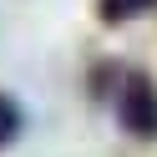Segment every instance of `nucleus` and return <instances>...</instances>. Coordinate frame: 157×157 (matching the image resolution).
Masks as SVG:
<instances>
[{"label":"nucleus","instance_id":"f257e3e1","mask_svg":"<svg viewBox=\"0 0 157 157\" xmlns=\"http://www.w3.org/2000/svg\"><path fill=\"white\" fill-rule=\"evenodd\" d=\"M117 117H122V132L152 142L157 137V86L147 71H127L117 86Z\"/></svg>","mask_w":157,"mask_h":157},{"label":"nucleus","instance_id":"f03ea898","mask_svg":"<svg viewBox=\"0 0 157 157\" xmlns=\"http://www.w3.org/2000/svg\"><path fill=\"white\" fill-rule=\"evenodd\" d=\"M152 5L157 0H96V15H101V25H127L142 10H152Z\"/></svg>","mask_w":157,"mask_h":157},{"label":"nucleus","instance_id":"7ed1b4c3","mask_svg":"<svg viewBox=\"0 0 157 157\" xmlns=\"http://www.w3.org/2000/svg\"><path fill=\"white\" fill-rule=\"evenodd\" d=\"M15 137H21V106L0 91V147H10Z\"/></svg>","mask_w":157,"mask_h":157}]
</instances>
